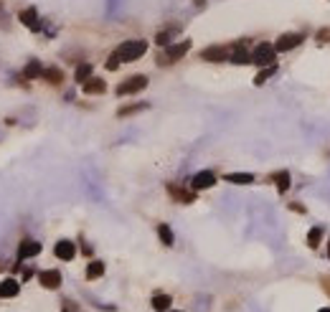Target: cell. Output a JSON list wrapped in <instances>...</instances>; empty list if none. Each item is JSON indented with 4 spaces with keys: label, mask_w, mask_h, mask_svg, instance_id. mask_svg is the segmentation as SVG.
<instances>
[{
    "label": "cell",
    "mask_w": 330,
    "mask_h": 312,
    "mask_svg": "<svg viewBox=\"0 0 330 312\" xmlns=\"http://www.w3.org/2000/svg\"><path fill=\"white\" fill-rule=\"evenodd\" d=\"M145 51H148V41H125V43H120L117 46V59L120 61H137L140 56H145Z\"/></svg>",
    "instance_id": "6da1fadb"
},
{
    "label": "cell",
    "mask_w": 330,
    "mask_h": 312,
    "mask_svg": "<svg viewBox=\"0 0 330 312\" xmlns=\"http://www.w3.org/2000/svg\"><path fill=\"white\" fill-rule=\"evenodd\" d=\"M148 87V76L143 74H135L130 79H125L120 87H117V97H127V94H137V92H143Z\"/></svg>",
    "instance_id": "7a4b0ae2"
},
{
    "label": "cell",
    "mask_w": 330,
    "mask_h": 312,
    "mask_svg": "<svg viewBox=\"0 0 330 312\" xmlns=\"http://www.w3.org/2000/svg\"><path fill=\"white\" fill-rule=\"evenodd\" d=\"M274 56H277L274 43H259L252 51V64H257V66H272L274 64Z\"/></svg>",
    "instance_id": "3957f363"
},
{
    "label": "cell",
    "mask_w": 330,
    "mask_h": 312,
    "mask_svg": "<svg viewBox=\"0 0 330 312\" xmlns=\"http://www.w3.org/2000/svg\"><path fill=\"white\" fill-rule=\"evenodd\" d=\"M300 43H302V33H282L277 41H274V51L285 53V51H292Z\"/></svg>",
    "instance_id": "277c9868"
},
{
    "label": "cell",
    "mask_w": 330,
    "mask_h": 312,
    "mask_svg": "<svg viewBox=\"0 0 330 312\" xmlns=\"http://www.w3.org/2000/svg\"><path fill=\"white\" fill-rule=\"evenodd\" d=\"M53 254H56V259H61V262H71L76 257V244L69 241V239H61L56 246H53Z\"/></svg>",
    "instance_id": "5b68a950"
},
{
    "label": "cell",
    "mask_w": 330,
    "mask_h": 312,
    "mask_svg": "<svg viewBox=\"0 0 330 312\" xmlns=\"http://www.w3.org/2000/svg\"><path fill=\"white\" fill-rule=\"evenodd\" d=\"M41 254V244L36 239H23L20 246H18V259H31V257H38Z\"/></svg>",
    "instance_id": "8992f818"
},
{
    "label": "cell",
    "mask_w": 330,
    "mask_h": 312,
    "mask_svg": "<svg viewBox=\"0 0 330 312\" xmlns=\"http://www.w3.org/2000/svg\"><path fill=\"white\" fill-rule=\"evenodd\" d=\"M38 282L46 290H59L61 287V272L59 269H46V272L38 274Z\"/></svg>",
    "instance_id": "52a82bcc"
},
{
    "label": "cell",
    "mask_w": 330,
    "mask_h": 312,
    "mask_svg": "<svg viewBox=\"0 0 330 312\" xmlns=\"http://www.w3.org/2000/svg\"><path fill=\"white\" fill-rule=\"evenodd\" d=\"M211 185H216V175L211 173V170H201V173H196L193 180H190V188L193 190H206Z\"/></svg>",
    "instance_id": "ba28073f"
},
{
    "label": "cell",
    "mask_w": 330,
    "mask_h": 312,
    "mask_svg": "<svg viewBox=\"0 0 330 312\" xmlns=\"http://www.w3.org/2000/svg\"><path fill=\"white\" fill-rule=\"evenodd\" d=\"M188 48H190V41H180V43H170V46H168V51H165V59H163V61H168V64H173V61H178V59H183V56L188 53Z\"/></svg>",
    "instance_id": "9c48e42d"
},
{
    "label": "cell",
    "mask_w": 330,
    "mask_h": 312,
    "mask_svg": "<svg viewBox=\"0 0 330 312\" xmlns=\"http://www.w3.org/2000/svg\"><path fill=\"white\" fill-rule=\"evenodd\" d=\"M229 51L231 48H226V46H208V48L201 51V56H203L206 61H216L218 64V61H226L229 59Z\"/></svg>",
    "instance_id": "30bf717a"
},
{
    "label": "cell",
    "mask_w": 330,
    "mask_h": 312,
    "mask_svg": "<svg viewBox=\"0 0 330 312\" xmlns=\"http://www.w3.org/2000/svg\"><path fill=\"white\" fill-rule=\"evenodd\" d=\"M18 18H20V23L25 28H31V31H41V18H38L36 8H23Z\"/></svg>",
    "instance_id": "8fae6325"
},
{
    "label": "cell",
    "mask_w": 330,
    "mask_h": 312,
    "mask_svg": "<svg viewBox=\"0 0 330 312\" xmlns=\"http://www.w3.org/2000/svg\"><path fill=\"white\" fill-rule=\"evenodd\" d=\"M229 61H231V64H252V53L246 51L244 43H236V46H231V51H229Z\"/></svg>",
    "instance_id": "7c38bea8"
},
{
    "label": "cell",
    "mask_w": 330,
    "mask_h": 312,
    "mask_svg": "<svg viewBox=\"0 0 330 312\" xmlns=\"http://www.w3.org/2000/svg\"><path fill=\"white\" fill-rule=\"evenodd\" d=\"M81 89H84V94H104L107 92V84L99 76H89L84 84H81Z\"/></svg>",
    "instance_id": "4fadbf2b"
},
{
    "label": "cell",
    "mask_w": 330,
    "mask_h": 312,
    "mask_svg": "<svg viewBox=\"0 0 330 312\" xmlns=\"http://www.w3.org/2000/svg\"><path fill=\"white\" fill-rule=\"evenodd\" d=\"M18 292H20V285L15 279H5V282H0V297H18Z\"/></svg>",
    "instance_id": "5bb4252c"
},
{
    "label": "cell",
    "mask_w": 330,
    "mask_h": 312,
    "mask_svg": "<svg viewBox=\"0 0 330 312\" xmlns=\"http://www.w3.org/2000/svg\"><path fill=\"white\" fill-rule=\"evenodd\" d=\"M170 305H173L170 295H155L153 297V310H158V312H168Z\"/></svg>",
    "instance_id": "9a60e30c"
},
{
    "label": "cell",
    "mask_w": 330,
    "mask_h": 312,
    "mask_svg": "<svg viewBox=\"0 0 330 312\" xmlns=\"http://www.w3.org/2000/svg\"><path fill=\"white\" fill-rule=\"evenodd\" d=\"M229 183H239V185H249V183H254V175L252 173H226L224 175Z\"/></svg>",
    "instance_id": "2e32d148"
},
{
    "label": "cell",
    "mask_w": 330,
    "mask_h": 312,
    "mask_svg": "<svg viewBox=\"0 0 330 312\" xmlns=\"http://www.w3.org/2000/svg\"><path fill=\"white\" fill-rule=\"evenodd\" d=\"M23 74L28 76V79H38L41 74H43V66H41V61H36V59H31L28 64H25V69H23Z\"/></svg>",
    "instance_id": "e0dca14e"
},
{
    "label": "cell",
    "mask_w": 330,
    "mask_h": 312,
    "mask_svg": "<svg viewBox=\"0 0 330 312\" xmlns=\"http://www.w3.org/2000/svg\"><path fill=\"white\" fill-rule=\"evenodd\" d=\"M158 236H160L163 246H173V231H170L168 223H160V226H158Z\"/></svg>",
    "instance_id": "ac0fdd59"
},
{
    "label": "cell",
    "mask_w": 330,
    "mask_h": 312,
    "mask_svg": "<svg viewBox=\"0 0 330 312\" xmlns=\"http://www.w3.org/2000/svg\"><path fill=\"white\" fill-rule=\"evenodd\" d=\"M89 76H92V64H79V66H76V71H74L76 84H84Z\"/></svg>",
    "instance_id": "d6986e66"
},
{
    "label": "cell",
    "mask_w": 330,
    "mask_h": 312,
    "mask_svg": "<svg viewBox=\"0 0 330 312\" xmlns=\"http://www.w3.org/2000/svg\"><path fill=\"white\" fill-rule=\"evenodd\" d=\"M274 74H277V66H274V64H272V66H264V69L254 76V84H257V87H262V84H264L267 79H272Z\"/></svg>",
    "instance_id": "ffe728a7"
},
{
    "label": "cell",
    "mask_w": 330,
    "mask_h": 312,
    "mask_svg": "<svg viewBox=\"0 0 330 312\" xmlns=\"http://www.w3.org/2000/svg\"><path fill=\"white\" fill-rule=\"evenodd\" d=\"M320 239H323V226H313L310 234H308V246H310V249H318Z\"/></svg>",
    "instance_id": "44dd1931"
},
{
    "label": "cell",
    "mask_w": 330,
    "mask_h": 312,
    "mask_svg": "<svg viewBox=\"0 0 330 312\" xmlns=\"http://www.w3.org/2000/svg\"><path fill=\"white\" fill-rule=\"evenodd\" d=\"M48 84H61L64 81V74L59 71V69H43V74H41Z\"/></svg>",
    "instance_id": "7402d4cb"
},
{
    "label": "cell",
    "mask_w": 330,
    "mask_h": 312,
    "mask_svg": "<svg viewBox=\"0 0 330 312\" xmlns=\"http://www.w3.org/2000/svg\"><path fill=\"white\" fill-rule=\"evenodd\" d=\"M104 274V264L102 262H89L87 267V279H99Z\"/></svg>",
    "instance_id": "603a6c76"
},
{
    "label": "cell",
    "mask_w": 330,
    "mask_h": 312,
    "mask_svg": "<svg viewBox=\"0 0 330 312\" xmlns=\"http://www.w3.org/2000/svg\"><path fill=\"white\" fill-rule=\"evenodd\" d=\"M168 193H170L173 198H178V201H185V203H190V201H193V193L180 190V188H175V185H168Z\"/></svg>",
    "instance_id": "cb8c5ba5"
},
{
    "label": "cell",
    "mask_w": 330,
    "mask_h": 312,
    "mask_svg": "<svg viewBox=\"0 0 330 312\" xmlns=\"http://www.w3.org/2000/svg\"><path fill=\"white\" fill-rule=\"evenodd\" d=\"M173 36H175V28H168V31H160V33L155 36V43H158V46H170Z\"/></svg>",
    "instance_id": "d4e9b609"
},
{
    "label": "cell",
    "mask_w": 330,
    "mask_h": 312,
    "mask_svg": "<svg viewBox=\"0 0 330 312\" xmlns=\"http://www.w3.org/2000/svg\"><path fill=\"white\" fill-rule=\"evenodd\" d=\"M274 183H277V190H280V193H285V190L290 188V173H287V170L277 173V175H274Z\"/></svg>",
    "instance_id": "484cf974"
},
{
    "label": "cell",
    "mask_w": 330,
    "mask_h": 312,
    "mask_svg": "<svg viewBox=\"0 0 330 312\" xmlns=\"http://www.w3.org/2000/svg\"><path fill=\"white\" fill-rule=\"evenodd\" d=\"M143 109H148V102H140V104H132V107H122L117 115L120 117H127V115H135V112H143Z\"/></svg>",
    "instance_id": "4316f807"
},
{
    "label": "cell",
    "mask_w": 330,
    "mask_h": 312,
    "mask_svg": "<svg viewBox=\"0 0 330 312\" xmlns=\"http://www.w3.org/2000/svg\"><path fill=\"white\" fill-rule=\"evenodd\" d=\"M120 64H122V61L117 59V53H112V56L107 59V64H104V66H107L109 71H117V69H120Z\"/></svg>",
    "instance_id": "83f0119b"
},
{
    "label": "cell",
    "mask_w": 330,
    "mask_h": 312,
    "mask_svg": "<svg viewBox=\"0 0 330 312\" xmlns=\"http://www.w3.org/2000/svg\"><path fill=\"white\" fill-rule=\"evenodd\" d=\"M5 20H8V15H5V8L0 5V23H5Z\"/></svg>",
    "instance_id": "f1b7e54d"
},
{
    "label": "cell",
    "mask_w": 330,
    "mask_h": 312,
    "mask_svg": "<svg viewBox=\"0 0 330 312\" xmlns=\"http://www.w3.org/2000/svg\"><path fill=\"white\" fill-rule=\"evenodd\" d=\"M33 274H36V272H33V269H25V272H23V279H31V277H33Z\"/></svg>",
    "instance_id": "f546056e"
},
{
    "label": "cell",
    "mask_w": 330,
    "mask_h": 312,
    "mask_svg": "<svg viewBox=\"0 0 330 312\" xmlns=\"http://www.w3.org/2000/svg\"><path fill=\"white\" fill-rule=\"evenodd\" d=\"M320 312H330V307H325V310H320Z\"/></svg>",
    "instance_id": "4dcf8cb0"
},
{
    "label": "cell",
    "mask_w": 330,
    "mask_h": 312,
    "mask_svg": "<svg viewBox=\"0 0 330 312\" xmlns=\"http://www.w3.org/2000/svg\"><path fill=\"white\" fill-rule=\"evenodd\" d=\"M328 259H330V246H328Z\"/></svg>",
    "instance_id": "1f68e13d"
},
{
    "label": "cell",
    "mask_w": 330,
    "mask_h": 312,
    "mask_svg": "<svg viewBox=\"0 0 330 312\" xmlns=\"http://www.w3.org/2000/svg\"><path fill=\"white\" fill-rule=\"evenodd\" d=\"M173 312H180V310H173Z\"/></svg>",
    "instance_id": "d6a6232c"
}]
</instances>
